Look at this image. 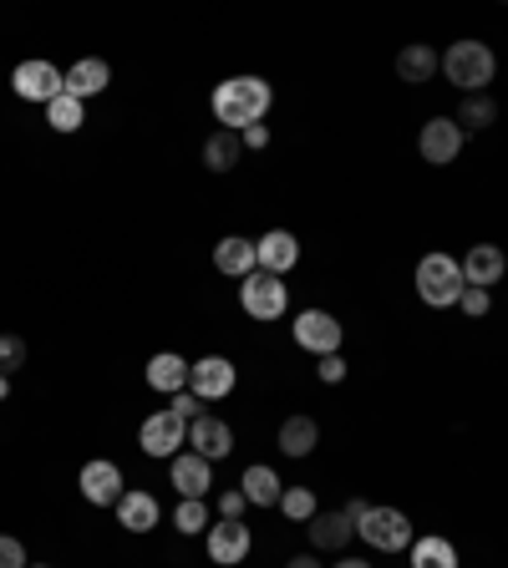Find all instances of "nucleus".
<instances>
[{"label":"nucleus","mask_w":508,"mask_h":568,"mask_svg":"<svg viewBox=\"0 0 508 568\" xmlns=\"http://www.w3.org/2000/svg\"><path fill=\"white\" fill-rule=\"evenodd\" d=\"M269 102H275V92H269L265 77H229V81H219L214 97H209L214 122L224 127V133H244V127H254V122H265Z\"/></svg>","instance_id":"obj_1"},{"label":"nucleus","mask_w":508,"mask_h":568,"mask_svg":"<svg viewBox=\"0 0 508 568\" xmlns=\"http://www.w3.org/2000/svg\"><path fill=\"white\" fill-rule=\"evenodd\" d=\"M494 71H498V56L488 41H453L442 52V77L453 81V87H463L468 97H478L494 81Z\"/></svg>","instance_id":"obj_2"},{"label":"nucleus","mask_w":508,"mask_h":568,"mask_svg":"<svg viewBox=\"0 0 508 568\" xmlns=\"http://www.w3.org/2000/svg\"><path fill=\"white\" fill-rule=\"evenodd\" d=\"M463 290H468V279H463V265H457L453 254H422L417 259V300L432 304V310H448V304L463 300Z\"/></svg>","instance_id":"obj_3"},{"label":"nucleus","mask_w":508,"mask_h":568,"mask_svg":"<svg viewBox=\"0 0 508 568\" xmlns=\"http://www.w3.org/2000/svg\"><path fill=\"white\" fill-rule=\"evenodd\" d=\"M356 533L372 543L376 554H407L412 548V517L401 513V508H372L356 523Z\"/></svg>","instance_id":"obj_4"},{"label":"nucleus","mask_w":508,"mask_h":568,"mask_svg":"<svg viewBox=\"0 0 508 568\" xmlns=\"http://www.w3.org/2000/svg\"><path fill=\"white\" fill-rule=\"evenodd\" d=\"M240 304H244V315H254V320H280L285 310H290V290H285L280 275L254 269V275L240 279Z\"/></svg>","instance_id":"obj_5"},{"label":"nucleus","mask_w":508,"mask_h":568,"mask_svg":"<svg viewBox=\"0 0 508 568\" xmlns=\"http://www.w3.org/2000/svg\"><path fill=\"white\" fill-rule=\"evenodd\" d=\"M11 87L21 102H41V107H52L56 97L67 92V71H56L46 56H31V62H21V67L11 71Z\"/></svg>","instance_id":"obj_6"},{"label":"nucleus","mask_w":508,"mask_h":568,"mask_svg":"<svg viewBox=\"0 0 508 568\" xmlns=\"http://www.w3.org/2000/svg\"><path fill=\"white\" fill-rule=\"evenodd\" d=\"M295 345L300 350H310V356H341V320L331 315V310H300L295 315Z\"/></svg>","instance_id":"obj_7"},{"label":"nucleus","mask_w":508,"mask_h":568,"mask_svg":"<svg viewBox=\"0 0 508 568\" xmlns=\"http://www.w3.org/2000/svg\"><path fill=\"white\" fill-rule=\"evenodd\" d=\"M184 442H188V422H178L174 411H153V416L137 426V447H143L147 457H158V463H174Z\"/></svg>","instance_id":"obj_8"},{"label":"nucleus","mask_w":508,"mask_h":568,"mask_svg":"<svg viewBox=\"0 0 508 568\" xmlns=\"http://www.w3.org/2000/svg\"><path fill=\"white\" fill-rule=\"evenodd\" d=\"M203 543H209V558H214V568H240L244 558H250L254 533L244 528V517H219V523H209Z\"/></svg>","instance_id":"obj_9"},{"label":"nucleus","mask_w":508,"mask_h":568,"mask_svg":"<svg viewBox=\"0 0 508 568\" xmlns=\"http://www.w3.org/2000/svg\"><path fill=\"white\" fill-rule=\"evenodd\" d=\"M463 143H468V133L457 127V118H432V122H422V133H417L422 163H432V168H448V163H457Z\"/></svg>","instance_id":"obj_10"},{"label":"nucleus","mask_w":508,"mask_h":568,"mask_svg":"<svg viewBox=\"0 0 508 568\" xmlns=\"http://www.w3.org/2000/svg\"><path fill=\"white\" fill-rule=\"evenodd\" d=\"M77 488H81V498L92 502V508H118V498L128 492V482H122L118 463H108V457H97V463L81 467Z\"/></svg>","instance_id":"obj_11"},{"label":"nucleus","mask_w":508,"mask_h":568,"mask_svg":"<svg viewBox=\"0 0 508 568\" xmlns=\"http://www.w3.org/2000/svg\"><path fill=\"white\" fill-rule=\"evenodd\" d=\"M234 360H224V356H203V360H194L188 366V391L199 401H219V397H229L234 391Z\"/></svg>","instance_id":"obj_12"},{"label":"nucleus","mask_w":508,"mask_h":568,"mask_svg":"<svg viewBox=\"0 0 508 568\" xmlns=\"http://www.w3.org/2000/svg\"><path fill=\"white\" fill-rule=\"evenodd\" d=\"M168 482L178 488V498H209L214 492V463L199 452H178L168 463Z\"/></svg>","instance_id":"obj_13"},{"label":"nucleus","mask_w":508,"mask_h":568,"mask_svg":"<svg viewBox=\"0 0 508 568\" xmlns=\"http://www.w3.org/2000/svg\"><path fill=\"white\" fill-rule=\"evenodd\" d=\"M300 265V238L290 229H269L265 238H254V269L265 275H285V269Z\"/></svg>","instance_id":"obj_14"},{"label":"nucleus","mask_w":508,"mask_h":568,"mask_svg":"<svg viewBox=\"0 0 508 568\" xmlns=\"http://www.w3.org/2000/svg\"><path fill=\"white\" fill-rule=\"evenodd\" d=\"M457 265H463V279H468V285H478V290H494L498 279L508 275V254H498V244H473V249L463 254Z\"/></svg>","instance_id":"obj_15"},{"label":"nucleus","mask_w":508,"mask_h":568,"mask_svg":"<svg viewBox=\"0 0 508 568\" xmlns=\"http://www.w3.org/2000/svg\"><path fill=\"white\" fill-rule=\"evenodd\" d=\"M188 442H194V452L209 457V463H224L229 452H234V432H229V422L209 416V411H203L199 422H188Z\"/></svg>","instance_id":"obj_16"},{"label":"nucleus","mask_w":508,"mask_h":568,"mask_svg":"<svg viewBox=\"0 0 508 568\" xmlns=\"http://www.w3.org/2000/svg\"><path fill=\"white\" fill-rule=\"evenodd\" d=\"M158 517H163V508H158V498H153V492L128 488L118 498V523L128 533H153V528H158Z\"/></svg>","instance_id":"obj_17"},{"label":"nucleus","mask_w":508,"mask_h":568,"mask_svg":"<svg viewBox=\"0 0 508 568\" xmlns=\"http://www.w3.org/2000/svg\"><path fill=\"white\" fill-rule=\"evenodd\" d=\"M112 87V67L102 62V56H81L77 67L67 71V97H77V102H87V97H102Z\"/></svg>","instance_id":"obj_18"},{"label":"nucleus","mask_w":508,"mask_h":568,"mask_svg":"<svg viewBox=\"0 0 508 568\" xmlns=\"http://www.w3.org/2000/svg\"><path fill=\"white\" fill-rule=\"evenodd\" d=\"M306 533H310V543H316L321 554H341V548L356 538V523H351V517L335 508V513H316V517H310Z\"/></svg>","instance_id":"obj_19"},{"label":"nucleus","mask_w":508,"mask_h":568,"mask_svg":"<svg viewBox=\"0 0 508 568\" xmlns=\"http://www.w3.org/2000/svg\"><path fill=\"white\" fill-rule=\"evenodd\" d=\"M188 366H194V360H184L178 350H158V356L147 360V386L163 391V397H178L188 386Z\"/></svg>","instance_id":"obj_20"},{"label":"nucleus","mask_w":508,"mask_h":568,"mask_svg":"<svg viewBox=\"0 0 508 568\" xmlns=\"http://www.w3.org/2000/svg\"><path fill=\"white\" fill-rule=\"evenodd\" d=\"M240 492H244V502H254V508H280L285 482H280V472H275V467L254 463V467H244Z\"/></svg>","instance_id":"obj_21"},{"label":"nucleus","mask_w":508,"mask_h":568,"mask_svg":"<svg viewBox=\"0 0 508 568\" xmlns=\"http://www.w3.org/2000/svg\"><path fill=\"white\" fill-rule=\"evenodd\" d=\"M214 269L219 275H229V279L254 275V238H244V234L219 238L214 244Z\"/></svg>","instance_id":"obj_22"},{"label":"nucleus","mask_w":508,"mask_h":568,"mask_svg":"<svg viewBox=\"0 0 508 568\" xmlns=\"http://www.w3.org/2000/svg\"><path fill=\"white\" fill-rule=\"evenodd\" d=\"M438 71H442V56L432 52V46H422V41H417V46H401V52H397V77L412 81V87L432 81Z\"/></svg>","instance_id":"obj_23"},{"label":"nucleus","mask_w":508,"mask_h":568,"mask_svg":"<svg viewBox=\"0 0 508 568\" xmlns=\"http://www.w3.org/2000/svg\"><path fill=\"white\" fill-rule=\"evenodd\" d=\"M240 158H244L240 133H224V127H214V133H209V143H203V168H209V172H234V168H240Z\"/></svg>","instance_id":"obj_24"},{"label":"nucleus","mask_w":508,"mask_h":568,"mask_svg":"<svg viewBox=\"0 0 508 568\" xmlns=\"http://www.w3.org/2000/svg\"><path fill=\"white\" fill-rule=\"evenodd\" d=\"M316 442H321V426L310 422V416H285V422H280V442H275V447H280L285 457H310Z\"/></svg>","instance_id":"obj_25"},{"label":"nucleus","mask_w":508,"mask_h":568,"mask_svg":"<svg viewBox=\"0 0 508 568\" xmlns=\"http://www.w3.org/2000/svg\"><path fill=\"white\" fill-rule=\"evenodd\" d=\"M412 568H457V548L442 533H428V538H412Z\"/></svg>","instance_id":"obj_26"},{"label":"nucleus","mask_w":508,"mask_h":568,"mask_svg":"<svg viewBox=\"0 0 508 568\" xmlns=\"http://www.w3.org/2000/svg\"><path fill=\"white\" fill-rule=\"evenodd\" d=\"M494 122H498V107L488 92L468 97V102L457 107V127H463V133H483V127H494Z\"/></svg>","instance_id":"obj_27"},{"label":"nucleus","mask_w":508,"mask_h":568,"mask_svg":"<svg viewBox=\"0 0 508 568\" xmlns=\"http://www.w3.org/2000/svg\"><path fill=\"white\" fill-rule=\"evenodd\" d=\"M81 107H87V102H77V97H67V92L56 97V102L46 107V122H52V133H77L81 122H87V118H81Z\"/></svg>","instance_id":"obj_28"},{"label":"nucleus","mask_w":508,"mask_h":568,"mask_svg":"<svg viewBox=\"0 0 508 568\" xmlns=\"http://www.w3.org/2000/svg\"><path fill=\"white\" fill-rule=\"evenodd\" d=\"M174 528L188 533V538H194V533H209V502H203V498H184L174 508Z\"/></svg>","instance_id":"obj_29"},{"label":"nucleus","mask_w":508,"mask_h":568,"mask_svg":"<svg viewBox=\"0 0 508 568\" xmlns=\"http://www.w3.org/2000/svg\"><path fill=\"white\" fill-rule=\"evenodd\" d=\"M280 513L290 517V523H310L321 508H316V492H310V488H285L280 492Z\"/></svg>","instance_id":"obj_30"},{"label":"nucleus","mask_w":508,"mask_h":568,"mask_svg":"<svg viewBox=\"0 0 508 568\" xmlns=\"http://www.w3.org/2000/svg\"><path fill=\"white\" fill-rule=\"evenodd\" d=\"M21 366H26V341L21 335H0V376H11Z\"/></svg>","instance_id":"obj_31"},{"label":"nucleus","mask_w":508,"mask_h":568,"mask_svg":"<svg viewBox=\"0 0 508 568\" xmlns=\"http://www.w3.org/2000/svg\"><path fill=\"white\" fill-rule=\"evenodd\" d=\"M0 568H31L26 564V543L11 538V533H0Z\"/></svg>","instance_id":"obj_32"},{"label":"nucleus","mask_w":508,"mask_h":568,"mask_svg":"<svg viewBox=\"0 0 508 568\" xmlns=\"http://www.w3.org/2000/svg\"><path fill=\"white\" fill-rule=\"evenodd\" d=\"M168 411H174L178 422H199V416H203V401L194 397V391H178V397H174V406H168Z\"/></svg>","instance_id":"obj_33"},{"label":"nucleus","mask_w":508,"mask_h":568,"mask_svg":"<svg viewBox=\"0 0 508 568\" xmlns=\"http://www.w3.org/2000/svg\"><path fill=\"white\" fill-rule=\"evenodd\" d=\"M457 310H463V315H488V290H478V285H468V290H463V300H457Z\"/></svg>","instance_id":"obj_34"},{"label":"nucleus","mask_w":508,"mask_h":568,"mask_svg":"<svg viewBox=\"0 0 508 568\" xmlns=\"http://www.w3.org/2000/svg\"><path fill=\"white\" fill-rule=\"evenodd\" d=\"M316 376H321L325 386L346 381V360H341V356H321V366H316Z\"/></svg>","instance_id":"obj_35"},{"label":"nucleus","mask_w":508,"mask_h":568,"mask_svg":"<svg viewBox=\"0 0 508 568\" xmlns=\"http://www.w3.org/2000/svg\"><path fill=\"white\" fill-rule=\"evenodd\" d=\"M250 502H244V492L234 488V492H219V517H240Z\"/></svg>","instance_id":"obj_36"},{"label":"nucleus","mask_w":508,"mask_h":568,"mask_svg":"<svg viewBox=\"0 0 508 568\" xmlns=\"http://www.w3.org/2000/svg\"><path fill=\"white\" fill-rule=\"evenodd\" d=\"M240 143L250 147V153H259V147H269V127H265V122H254V127H244V133H240Z\"/></svg>","instance_id":"obj_37"},{"label":"nucleus","mask_w":508,"mask_h":568,"mask_svg":"<svg viewBox=\"0 0 508 568\" xmlns=\"http://www.w3.org/2000/svg\"><path fill=\"white\" fill-rule=\"evenodd\" d=\"M341 513H346V517H351V523H362V517H366V513H372V502H366V498H351V502H346V508H341Z\"/></svg>","instance_id":"obj_38"},{"label":"nucleus","mask_w":508,"mask_h":568,"mask_svg":"<svg viewBox=\"0 0 508 568\" xmlns=\"http://www.w3.org/2000/svg\"><path fill=\"white\" fill-rule=\"evenodd\" d=\"M285 568H321V558H316V554H295Z\"/></svg>","instance_id":"obj_39"},{"label":"nucleus","mask_w":508,"mask_h":568,"mask_svg":"<svg viewBox=\"0 0 508 568\" xmlns=\"http://www.w3.org/2000/svg\"><path fill=\"white\" fill-rule=\"evenodd\" d=\"M335 568H372L366 558H335Z\"/></svg>","instance_id":"obj_40"},{"label":"nucleus","mask_w":508,"mask_h":568,"mask_svg":"<svg viewBox=\"0 0 508 568\" xmlns=\"http://www.w3.org/2000/svg\"><path fill=\"white\" fill-rule=\"evenodd\" d=\"M11 397V376H0V401Z\"/></svg>","instance_id":"obj_41"},{"label":"nucleus","mask_w":508,"mask_h":568,"mask_svg":"<svg viewBox=\"0 0 508 568\" xmlns=\"http://www.w3.org/2000/svg\"><path fill=\"white\" fill-rule=\"evenodd\" d=\"M31 568H36V564H31Z\"/></svg>","instance_id":"obj_42"}]
</instances>
